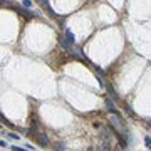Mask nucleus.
Returning <instances> with one entry per match:
<instances>
[{"mask_svg": "<svg viewBox=\"0 0 151 151\" xmlns=\"http://www.w3.org/2000/svg\"><path fill=\"white\" fill-rule=\"evenodd\" d=\"M10 9L15 10L17 14H20L22 17H27V19H29V17H34V15H39L37 12H30V10H27V9H20V7H14V5H10Z\"/></svg>", "mask_w": 151, "mask_h": 151, "instance_id": "f257e3e1", "label": "nucleus"}, {"mask_svg": "<svg viewBox=\"0 0 151 151\" xmlns=\"http://www.w3.org/2000/svg\"><path fill=\"white\" fill-rule=\"evenodd\" d=\"M35 139H37V143L40 146H47L49 144V138H47V134L45 133H35Z\"/></svg>", "mask_w": 151, "mask_h": 151, "instance_id": "f03ea898", "label": "nucleus"}, {"mask_svg": "<svg viewBox=\"0 0 151 151\" xmlns=\"http://www.w3.org/2000/svg\"><path fill=\"white\" fill-rule=\"evenodd\" d=\"M37 2L42 9H47V10H49V15H51V17H56V12H54V10L51 9V5H49V0H37Z\"/></svg>", "mask_w": 151, "mask_h": 151, "instance_id": "7ed1b4c3", "label": "nucleus"}, {"mask_svg": "<svg viewBox=\"0 0 151 151\" xmlns=\"http://www.w3.org/2000/svg\"><path fill=\"white\" fill-rule=\"evenodd\" d=\"M106 106H108V109H109V113L111 114H119V111L116 109V106H114V102L109 99V97H106Z\"/></svg>", "mask_w": 151, "mask_h": 151, "instance_id": "20e7f679", "label": "nucleus"}, {"mask_svg": "<svg viewBox=\"0 0 151 151\" xmlns=\"http://www.w3.org/2000/svg\"><path fill=\"white\" fill-rule=\"evenodd\" d=\"M66 39H67V42H69V44H72V45L76 44V37H74V34H72V32H71L69 29H66Z\"/></svg>", "mask_w": 151, "mask_h": 151, "instance_id": "39448f33", "label": "nucleus"}, {"mask_svg": "<svg viewBox=\"0 0 151 151\" xmlns=\"http://www.w3.org/2000/svg\"><path fill=\"white\" fill-rule=\"evenodd\" d=\"M106 89H108V94L111 96L114 101H118V94H116V91L113 89V86H111V84H108V86H106Z\"/></svg>", "mask_w": 151, "mask_h": 151, "instance_id": "423d86ee", "label": "nucleus"}, {"mask_svg": "<svg viewBox=\"0 0 151 151\" xmlns=\"http://www.w3.org/2000/svg\"><path fill=\"white\" fill-rule=\"evenodd\" d=\"M124 111L129 114V118H136V114H134V111H133V108L129 104H124Z\"/></svg>", "mask_w": 151, "mask_h": 151, "instance_id": "0eeeda50", "label": "nucleus"}, {"mask_svg": "<svg viewBox=\"0 0 151 151\" xmlns=\"http://www.w3.org/2000/svg\"><path fill=\"white\" fill-rule=\"evenodd\" d=\"M7 136L12 138V139H15V141H20V136L19 134H15V133H7Z\"/></svg>", "mask_w": 151, "mask_h": 151, "instance_id": "6e6552de", "label": "nucleus"}, {"mask_svg": "<svg viewBox=\"0 0 151 151\" xmlns=\"http://www.w3.org/2000/svg\"><path fill=\"white\" fill-rule=\"evenodd\" d=\"M2 121H3V124H7V126H9V128H14V124H12V123H10V121H7V118H5V116H3V114H2Z\"/></svg>", "mask_w": 151, "mask_h": 151, "instance_id": "1a4fd4ad", "label": "nucleus"}, {"mask_svg": "<svg viewBox=\"0 0 151 151\" xmlns=\"http://www.w3.org/2000/svg\"><path fill=\"white\" fill-rule=\"evenodd\" d=\"M22 3H24L25 9H30L32 7V0H22Z\"/></svg>", "mask_w": 151, "mask_h": 151, "instance_id": "9d476101", "label": "nucleus"}, {"mask_svg": "<svg viewBox=\"0 0 151 151\" xmlns=\"http://www.w3.org/2000/svg\"><path fill=\"white\" fill-rule=\"evenodd\" d=\"M144 144L151 150V138H150V136H144Z\"/></svg>", "mask_w": 151, "mask_h": 151, "instance_id": "9b49d317", "label": "nucleus"}, {"mask_svg": "<svg viewBox=\"0 0 151 151\" xmlns=\"http://www.w3.org/2000/svg\"><path fill=\"white\" fill-rule=\"evenodd\" d=\"M10 148H12V151H30L29 148L25 150V148H20V146H10Z\"/></svg>", "mask_w": 151, "mask_h": 151, "instance_id": "f8f14e48", "label": "nucleus"}, {"mask_svg": "<svg viewBox=\"0 0 151 151\" xmlns=\"http://www.w3.org/2000/svg\"><path fill=\"white\" fill-rule=\"evenodd\" d=\"M0 144H2V148H10V146H9V144H7V143H5V141H3V139H2V141H0Z\"/></svg>", "mask_w": 151, "mask_h": 151, "instance_id": "ddd939ff", "label": "nucleus"}, {"mask_svg": "<svg viewBox=\"0 0 151 151\" xmlns=\"http://www.w3.org/2000/svg\"><path fill=\"white\" fill-rule=\"evenodd\" d=\"M87 151H93V150H91V148H89V150H87Z\"/></svg>", "mask_w": 151, "mask_h": 151, "instance_id": "4468645a", "label": "nucleus"}]
</instances>
